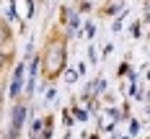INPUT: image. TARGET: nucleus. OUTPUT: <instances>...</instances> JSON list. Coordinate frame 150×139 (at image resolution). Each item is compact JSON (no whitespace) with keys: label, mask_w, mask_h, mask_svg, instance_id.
<instances>
[{"label":"nucleus","mask_w":150,"mask_h":139,"mask_svg":"<svg viewBox=\"0 0 150 139\" xmlns=\"http://www.w3.org/2000/svg\"><path fill=\"white\" fill-rule=\"evenodd\" d=\"M62 57H65L62 44H52V46H49V52H47V72H49V75H54V72L60 70Z\"/></svg>","instance_id":"1"},{"label":"nucleus","mask_w":150,"mask_h":139,"mask_svg":"<svg viewBox=\"0 0 150 139\" xmlns=\"http://www.w3.org/2000/svg\"><path fill=\"white\" fill-rule=\"evenodd\" d=\"M21 88H23V64H18L16 67V75H13V85H11V95H18L21 93Z\"/></svg>","instance_id":"2"},{"label":"nucleus","mask_w":150,"mask_h":139,"mask_svg":"<svg viewBox=\"0 0 150 139\" xmlns=\"http://www.w3.org/2000/svg\"><path fill=\"white\" fill-rule=\"evenodd\" d=\"M8 39V29H5V23H0V44Z\"/></svg>","instance_id":"3"},{"label":"nucleus","mask_w":150,"mask_h":139,"mask_svg":"<svg viewBox=\"0 0 150 139\" xmlns=\"http://www.w3.org/2000/svg\"><path fill=\"white\" fill-rule=\"evenodd\" d=\"M3 62H5V52L0 49V67H3Z\"/></svg>","instance_id":"4"}]
</instances>
